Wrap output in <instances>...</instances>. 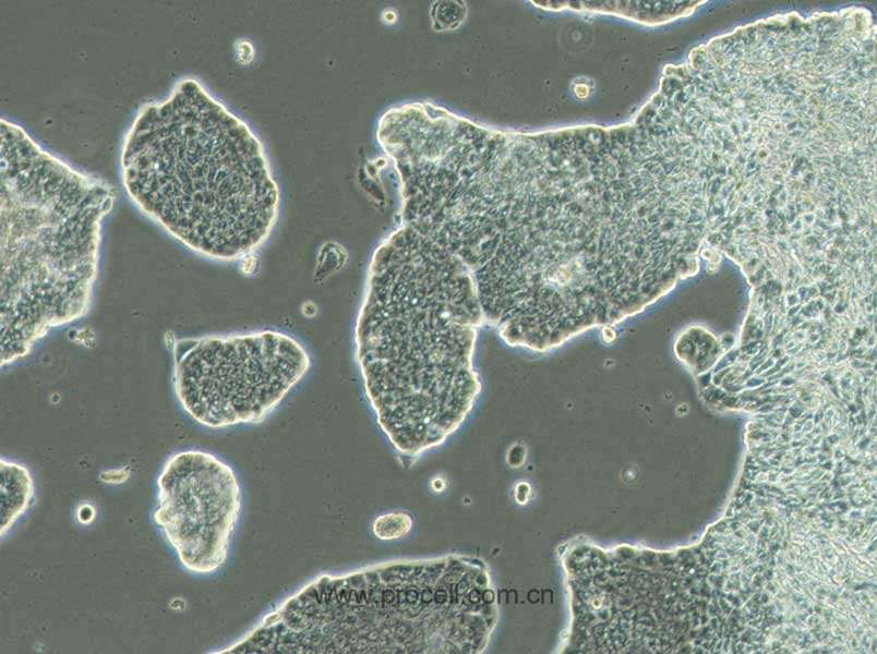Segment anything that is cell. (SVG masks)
<instances>
[{"label": "cell", "mask_w": 877, "mask_h": 654, "mask_svg": "<svg viewBox=\"0 0 877 654\" xmlns=\"http://www.w3.org/2000/svg\"><path fill=\"white\" fill-rule=\"evenodd\" d=\"M1 366L51 328L84 316L97 278L100 223L116 191L0 121Z\"/></svg>", "instance_id": "4"}, {"label": "cell", "mask_w": 877, "mask_h": 654, "mask_svg": "<svg viewBox=\"0 0 877 654\" xmlns=\"http://www.w3.org/2000/svg\"><path fill=\"white\" fill-rule=\"evenodd\" d=\"M412 517L404 511H396L377 517L372 525L373 534L383 541L398 540L406 536L412 528Z\"/></svg>", "instance_id": "8"}, {"label": "cell", "mask_w": 877, "mask_h": 654, "mask_svg": "<svg viewBox=\"0 0 877 654\" xmlns=\"http://www.w3.org/2000/svg\"><path fill=\"white\" fill-rule=\"evenodd\" d=\"M0 535L4 537L33 504L35 484L29 470L4 458L0 460Z\"/></svg>", "instance_id": "7"}, {"label": "cell", "mask_w": 877, "mask_h": 654, "mask_svg": "<svg viewBox=\"0 0 877 654\" xmlns=\"http://www.w3.org/2000/svg\"><path fill=\"white\" fill-rule=\"evenodd\" d=\"M156 487L152 519L182 568L193 574L218 571L241 511L232 468L207 451H178L164 462Z\"/></svg>", "instance_id": "6"}, {"label": "cell", "mask_w": 877, "mask_h": 654, "mask_svg": "<svg viewBox=\"0 0 877 654\" xmlns=\"http://www.w3.org/2000/svg\"><path fill=\"white\" fill-rule=\"evenodd\" d=\"M484 316L469 269L399 226L374 250L355 326L367 398L391 445L415 458L442 444L480 390L472 367Z\"/></svg>", "instance_id": "1"}, {"label": "cell", "mask_w": 877, "mask_h": 654, "mask_svg": "<svg viewBox=\"0 0 877 654\" xmlns=\"http://www.w3.org/2000/svg\"><path fill=\"white\" fill-rule=\"evenodd\" d=\"M496 614L481 561L400 559L319 577L219 653L472 654Z\"/></svg>", "instance_id": "3"}, {"label": "cell", "mask_w": 877, "mask_h": 654, "mask_svg": "<svg viewBox=\"0 0 877 654\" xmlns=\"http://www.w3.org/2000/svg\"><path fill=\"white\" fill-rule=\"evenodd\" d=\"M129 474H130L129 469L122 468V469H117V470L112 469V470H109V471L101 472L100 476H106V479L101 480L103 482L116 484V479L115 477H119L123 482L129 477Z\"/></svg>", "instance_id": "9"}, {"label": "cell", "mask_w": 877, "mask_h": 654, "mask_svg": "<svg viewBox=\"0 0 877 654\" xmlns=\"http://www.w3.org/2000/svg\"><path fill=\"white\" fill-rule=\"evenodd\" d=\"M121 170L137 207L208 258L252 253L277 217L278 190L261 143L195 80L140 110L123 142Z\"/></svg>", "instance_id": "2"}, {"label": "cell", "mask_w": 877, "mask_h": 654, "mask_svg": "<svg viewBox=\"0 0 877 654\" xmlns=\"http://www.w3.org/2000/svg\"><path fill=\"white\" fill-rule=\"evenodd\" d=\"M172 351L177 400L209 428L261 422L310 367L302 344L275 330L177 339Z\"/></svg>", "instance_id": "5"}]
</instances>
